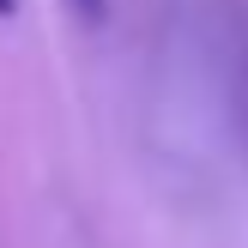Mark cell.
Listing matches in <instances>:
<instances>
[{
	"label": "cell",
	"instance_id": "obj_1",
	"mask_svg": "<svg viewBox=\"0 0 248 248\" xmlns=\"http://www.w3.org/2000/svg\"><path fill=\"white\" fill-rule=\"evenodd\" d=\"M67 6H73V12H79V18H85V24H97V18H103V12H109V0H67Z\"/></svg>",
	"mask_w": 248,
	"mask_h": 248
},
{
	"label": "cell",
	"instance_id": "obj_2",
	"mask_svg": "<svg viewBox=\"0 0 248 248\" xmlns=\"http://www.w3.org/2000/svg\"><path fill=\"white\" fill-rule=\"evenodd\" d=\"M12 6H18V0H0V12H12Z\"/></svg>",
	"mask_w": 248,
	"mask_h": 248
}]
</instances>
